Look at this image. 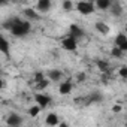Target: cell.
<instances>
[{
  "instance_id": "8992f818",
  "label": "cell",
  "mask_w": 127,
  "mask_h": 127,
  "mask_svg": "<svg viewBox=\"0 0 127 127\" xmlns=\"http://www.w3.org/2000/svg\"><path fill=\"white\" fill-rule=\"evenodd\" d=\"M115 46H118L121 51H127V36L124 33H120L117 37H115Z\"/></svg>"
},
{
  "instance_id": "ba28073f",
  "label": "cell",
  "mask_w": 127,
  "mask_h": 127,
  "mask_svg": "<svg viewBox=\"0 0 127 127\" xmlns=\"http://www.w3.org/2000/svg\"><path fill=\"white\" fill-rule=\"evenodd\" d=\"M6 123H8V126H20L23 123V118L20 115H17V114H11L6 118Z\"/></svg>"
},
{
  "instance_id": "4fadbf2b",
  "label": "cell",
  "mask_w": 127,
  "mask_h": 127,
  "mask_svg": "<svg viewBox=\"0 0 127 127\" xmlns=\"http://www.w3.org/2000/svg\"><path fill=\"white\" fill-rule=\"evenodd\" d=\"M96 30H97L99 33H102V34H108V33L111 32L109 26H108V24H105V23H102V21L96 23Z\"/></svg>"
},
{
  "instance_id": "4316f807",
  "label": "cell",
  "mask_w": 127,
  "mask_h": 127,
  "mask_svg": "<svg viewBox=\"0 0 127 127\" xmlns=\"http://www.w3.org/2000/svg\"><path fill=\"white\" fill-rule=\"evenodd\" d=\"M2 5H3V2H2V0H0V6H2Z\"/></svg>"
},
{
  "instance_id": "5b68a950",
  "label": "cell",
  "mask_w": 127,
  "mask_h": 127,
  "mask_svg": "<svg viewBox=\"0 0 127 127\" xmlns=\"http://www.w3.org/2000/svg\"><path fill=\"white\" fill-rule=\"evenodd\" d=\"M34 100H36V103H37L40 108H46V106L51 103V97L46 96V94H42V93H37V94L34 96Z\"/></svg>"
},
{
  "instance_id": "7a4b0ae2",
  "label": "cell",
  "mask_w": 127,
  "mask_h": 127,
  "mask_svg": "<svg viewBox=\"0 0 127 127\" xmlns=\"http://www.w3.org/2000/svg\"><path fill=\"white\" fill-rule=\"evenodd\" d=\"M76 9H78L79 14H82V15H90V14L94 12V6H93V3L90 2V0H87V2H78Z\"/></svg>"
},
{
  "instance_id": "9c48e42d",
  "label": "cell",
  "mask_w": 127,
  "mask_h": 127,
  "mask_svg": "<svg viewBox=\"0 0 127 127\" xmlns=\"http://www.w3.org/2000/svg\"><path fill=\"white\" fill-rule=\"evenodd\" d=\"M51 9V0H39L37 2V11L39 12H48Z\"/></svg>"
},
{
  "instance_id": "ac0fdd59",
  "label": "cell",
  "mask_w": 127,
  "mask_h": 127,
  "mask_svg": "<svg viewBox=\"0 0 127 127\" xmlns=\"http://www.w3.org/2000/svg\"><path fill=\"white\" fill-rule=\"evenodd\" d=\"M111 55H112V57H115V58H123V55H124V51H121L118 46H115V48L111 51Z\"/></svg>"
},
{
  "instance_id": "8fae6325",
  "label": "cell",
  "mask_w": 127,
  "mask_h": 127,
  "mask_svg": "<svg viewBox=\"0 0 127 127\" xmlns=\"http://www.w3.org/2000/svg\"><path fill=\"white\" fill-rule=\"evenodd\" d=\"M102 100H103V96H102L99 91H94V93H91L90 97L87 99V103H99V102H102Z\"/></svg>"
},
{
  "instance_id": "30bf717a",
  "label": "cell",
  "mask_w": 127,
  "mask_h": 127,
  "mask_svg": "<svg viewBox=\"0 0 127 127\" xmlns=\"http://www.w3.org/2000/svg\"><path fill=\"white\" fill-rule=\"evenodd\" d=\"M58 91H60V94H63V96L69 94V93L72 91V84H70L69 81L61 82V84H60V88H58Z\"/></svg>"
},
{
  "instance_id": "44dd1931",
  "label": "cell",
  "mask_w": 127,
  "mask_h": 127,
  "mask_svg": "<svg viewBox=\"0 0 127 127\" xmlns=\"http://www.w3.org/2000/svg\"><path fill=\"white\" fill-rule=\"evenodd\" d=\"M40 109H42V108H40L39 105H37V106H32V108L29 109V114H30L32 117H36V115L40 112Z\"/></svg>"
},
{
  "instance_id": "6da1fadb",
  "label": "cell",
  "mask_w": 127,
  "mask_h": 127,
  "mask_svg": "<svg viewBox=\"0 0 127 127\" xmlns=\"http://www.w3.org/2000/svg\"><path fill=\"white\" fill-rule=\"evenodd\" d=\"M3 27L8 29L14 36L17 37H24L30 33L32 30V26L29 21H24V20H20V18H11L8 21L3 23Z\"/></svg>"
},
{
  "instance_id": "603a6c76",
  "label": "cell",
  "mask_w": 127,
  "mask_h": 127,
  "mask_svg": "<svg viewBox=\"0 0 127 127\" xmlns=\"http://www.w3.org/2000/svg\"><path fill=\"white\" fill-rule=\"evenodd\" d=\"M118 73H120V76H121L123 79H126V78H127V67H126V66H121L120 70H118Z\"/></svg>"
},
{
  "instance_id": "3957f363",
  "label": "cell",
  "mask_w": 127,
  "mask_h": 127,
  "mask_svg": "<svg viewBox=\"0 0 127 127\" xmlns=\"http://www.w3.org/2000/svg\"><path fill=\"white\" fill-rule=\"evenodd\" d=\"M61 46H63V49H66V51H75L78 48V40L73 39L72 36H67V37H64L61 40Z\"/></svg>"
},
{
  "instance_id": "7c38bea8",
  "label": "cell",
  "mask_w": 127,
  "mask_h": 127,
  "mask_svg": "<svg viewBox=\"0 0 127 127\" xmlns=\"http://www.w3.org/2000/svg\"><path fill=\"white\" fill-rule=\"evenodd\" d=\"M111 12H112V15H115V17H120L121 14H123V6L118 3V2H115V3H111Z\"/></svg>"
},
{
  "instance_id": "484cf974",
  "label": "cell",
  "mask_w": 127,
  "mask_h": 127,
  "mask_svg": "<svg viewBox=\"0 0 127 127\" xmlns=\"http://www.w3.org/2000/svg\"><path fill=\"white\" fill-rule=\"evenodd\" d=\"M112 111H114V112H120V111H121V106H120V105H115V106L112 108Z\"/></svg>"
},
{
  "instance_id": "e0dca14e",
  "label": "cell",
  "mask_w": 127,
  "mask_h": 127,
  "mask_svg": "<svg viewBox=\"0 0 127 127\" xmlns=\"http://www.w3.org/2000/svg\"><path fill=\"white\" fill-rule=\"evenodd\" d=\"M24 15H26L29 20H39V15L36 14L34 9H24Z\"/></svg>"
},
{
  "instance_id": "d4e9b609",
  "label": "cell",
  "mask_w": 127,
  "mask_h": 127,
  "mask_svg": "<svg viewBox=\"0 0 127 127\" xmlns=\"http://www.w3.org/2000/svg\"><path fill=\"white\" fill-rule=\"evenodd\" d=\"M40 79H43V75H42V73H36V76H34V82H37V81H40Z\"/></svg>"
},
{
  "instance_id": "5bb4252c",
  "label": "cell",
  "mask_w": 127,
  "mask_h": 127,
  "mask_svg": "<svg viewBox=\"0 0 127 127\" xmlns=\"http://www.w3.org/2000/svg\"><path fill=\"white\" fill-rule=\"evenodd\" d=\"M45 123H46L48 126H58V123H60V121H58V115H55V114H48Z\"/></svg>"
},
{
  "instance_id": "7402d4cb",
  "label": "cell",
  "mask_w": 127,
  "mask_h": 127,
  "mask_svg": "<svg viewBox=\"0 0 127 127\" xmlns=\"http://www.w3.org/2000/svg\"><path fill=\"white\" fill-rule=\"evenodd\" d=\"M97 66H99V69H100V70H103V72H106V70H108V67H109L108 63H106V61H102V60H99V61H97Z\"/></svg>"
},
{
  "instance_id": "83f0119b",
  "label": "cell",
  "mask_w": 127,
  "mask_h": 127,
  "mask_svg": "<svg viewBox=\"0 0 127 127\" xmlns=\"http://www.w3.org/2000/svg\"><path fill=\"white\" fill-rule=\"evenodd\" d=\"M2 85H3V82H2V81H0V87H2Z\"/></svg>"
},
{
  "instance_id": "ffe728a7",
  "label": "cell",
  "mask_w": 127,
  "mask_h": 127,
  "mask_svg": "<svg viewBox=\"0 0 127 127\" xmlns=\"http://www.w3.org/2000/svg\"><path fill=\"white\" fill-rule=\"evenodd\" d=\"M48 84H49V81H48V79H40V81H37V82H36V88H37V90H43V88H46V87H48Z\"/></svg>"
},
{
  "instance_id": "52a82bcc",
  "label": "cell",
  "mask_w": 127,
  "mask_h": 127,
  "mask_svg": "<svg viewBox=\"0 0 127 127\" xmlns=\"http://www.w3.org/2000/svg\"><path fill=\"white\" fill-rule=\"evenodd\" d=\"M0 52L2 54H5L6 57L11 54V48H9V43H8V40L0 34Z\"/></svg>"
},
{
  "instance_id": "2e32d148",
  "label": "cell",
  "mask_w": 127,
  "mask_h": 127,
  "mask_svg": "<svg viewBox=\"0 0 127 127\" xmlns=\"http://www.w3.org/2000/svg\"><path fill=\"white\" fill-rule=\"evenodd\" d=\"M48 78H49V79H52V81H60V79H61V72H60V70L52 69V70H49V72H48Z\"/></svg>"
},
{
  "instance_id": "277c9868",
  "label": "cell",
  "mask_w": 127,
  "mask_h": 127,
  "mask_svg": "<svg viewBox=\"0 0 127 127\" xmlns=\"http://www.w3.org/2000/svg\"><path fill=\"white\" fill-rule=\"evenodd\" d=\"M69 36H72L73 39L79 40V39H82V37H84V30H82L79 26L72 24V26H70V29H69Z\"/></svg>"
},
{
  "instance_id": "9a60e30c",
  "label": "cell",
  "mask_w": 127,
  "mask_h": 127,
  "mask_svg": "<svg viewBox=\"0 0 127 127\" xmlns=\"http://www.w3.org/2000/svg\"><path fill=\"white\" fill-rule=\"evenodd\" d=\"M96 6L100 11H106L111 6V0H96Z\"/></svg>"
},
{
  "instance_id": "f1b7e54d",
  "label": "cell",
  "mask_w": 127,
  "mask_h": 127,
  "mask_svg": "<svg viewBox=\"0 0 127 127\" xmlns=\"http://www.w3.org/2000/svg\"><path fill=\"white\" fill-rule=\"evenodd\" d=\"M2 2H3V3H6V2H8V0H2Z\"/></svg>"
},
{
  "instance_id": "cb8c5ba5",
  "label": "cell",
  "mask_w": 127,
  "mask_h": 127,
  "mask_svg": "<svg viewBox=\"0 0 127 127\" xmlns=\"http://www.w3.org/2000/svg\"><path fill=\"white\" fill-rule=\"evenodd\" d=\"M76 79H78L79 82H84V81H85V73H78V75H76Z\"/></svg>"
},
{
  "instance_id": "d6986e66",
  "label": "cell",
  "mask_w": 127,
  "mask_h": 127,
  "mask_svg": "<svg viewBox=\"0 0 127 127\" xmlns=\"http://www.w3.org/2000/svg\"><path fill=\"white\" fill-rule=\"evenodd\" d=\"M63 9L70 12L73 9V3H72V0H63Z\"/></svg>"
}]
</instances>
